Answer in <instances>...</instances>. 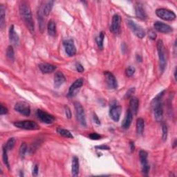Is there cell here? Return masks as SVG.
I'll return each instance as SVG.
<instances>
[{"label":"cell","instance_id":"cb8c5ba5","mask_svg":"<svg viewBox=\"0 0 177 177\" xmlns=\"http://www.w3.org/2000/svg\"><path fill=\"white\" fill-rule=\"evenodd\" d=\"M44 13H43V9L42 10L41 7L39 8L38 11V23H39V27H40V31L42 33L44 29Z\"/></svg>","mask_w":177,"mask_h":177},{"label":"cell","instance_id":"681fc988","mask_svg":"<svg viewBox=\"0 0 177 177\" xmlns=\"http://www.w3.org/2000/svg\"><path fill=\"white\" fill-rule=\"evenodd\" d=\"M174 79L176 80V68H175L174 70Z\"/></svg>","mask_w":177,"mask_h":177},{"label":"cell","instance_id":"e0dca14e","mask_svg":"<svg viewBox=\"0 0 177 177\" xmlns=\"http://www.w3.org/2000/svg\"><path fill=\"white\" fill-rule=\"evenodd\" d=\"M9 39L10 42L13 44L15 47H18L19 43V36L17 33L15 31L14 26L12 25L9 28Z\"/></svg>","mask_w":177,"mask_h":177},{"label":"cell","instance_id":"8992f818","mask_svg":"<svg viewBox=\"0 0 177 177\" xmlns=\"http://www.w3.org/2000/svg\"><path fill=\"white\" fill-rule=\"evenodd\" d=\"M127 24H128L129 28L132 30V31L134 33V34L135 35L136 37L140 39H143L145 38V31L140 25L137 24L135 22L132 20H127Z\"/></svg>","mask_w":177,"mask_h":177},{"label":"cell","instance_id":"277c9868","mask_svg":"<svg viewBox=\"0 0 177 177\" xmlns=\"http://www.w3.org/2000/svg\"><path fill=\"white\" fill-rule=\"evenodd\" d=\"M74 108L75 110V114H76L77 120L82 126L86 127L87 122L86 118H85V113L83 105L79 102L74 103Z\"/></svg>","mask_w":177,"mask_h":177},{"label":"cell","instance_id":"5b68a950","mask_svg":"<svg viewBox=\"0 0 177 177\" xmlns=\"http://www.w3.org/2000/svg\"><path fill=\"white\" fill-rule=\"evenodd\" d=\"M156 14L160 19L166 21H173L176 18V15L171 10L167 8H159L156 11Z\"/></svg>","mask_w":177,"mask_h":177},{"label":"cell","instance_id":"9a60e30c","mask_svg":"<svg viewBox=\"0 0 177 177\" xmlns=\"http://www.w3.org/2000/svg\"><path fill=\"white\" fill-rule=\"evenodd\" d=\"M154 27L156 31L162 33H171L173 31L172 28L169 25L160 22H155L154 24Z\"/></svg>","mask_w":177,"mask_h":177},{"label":"cell","instance_id":"74e56055","mask_svg":"<svg viewBox=\"0 0 177 177\" xmlns=\"http://www.w3.org/2000/svg\"><path fill=\"white\" fill-rule=\"evenodd\" d=\"M64 111H65V114H66V116L67 119H71V116H72V113H71V109L68 106H65L64 107Z\"/></svg>","mask_w":177,"mask_h":177},{"label":"cell","instance_id":"83f0119b","mask_svg":"<svg viewBox=\"0 0 177 177\" xmlns=\"http://www.w3.org/2000/svg\"><path fill=\"white\" fill-rule=\"evenodd\" d=\"M5 8L4 5H0V27L2 28H4L5 26Z\"/></svg>","mask_w":177,"mask_h":177},{"label":"cell","instance_id":"e575fe53","mask_svg":"<svg viewBox=\"0 0 177 177\" xmlns=\"http://www.w3.org/2000/svg\"><path fill=\"white\" fill-rule=\"evenodd\" d=\"M15 144V139H14V138H11V139H9L8 140V141L6 142L4 147L8 151H10L13 149Z\"/></svg>","mask_w":177,"mask_h":177},{"label":"cell","instance_id":"44dd1931","mask_svg":"<svg viewBox=\"0 0 177 177\" xmlns=\"http://www.w3.org/2000/svg\"><path fill=\"white\" fill-rule=\"evenodd\" d=\"M132 120H133V114L132 113V111L129 109L127 111L126 116L123 120V122L122 124L123 128L124 129H128L130 127L131 124H132Z\"/></svg>","mask_w":177,"mask_h":177},{"label":"cell","instance_id":"f1b7e54d","mask_svg":"<svg viewBox=\"0 0 177 177\" xmlns=\"http://www.w3.org/2000/svg\"><path fill=\"white\" fill-rule=\"evenodd\" d=\"M104 33L103 31L100 32L98 37L96 38V43L98 44V47L100 50H103L104 48Z\"/></svg>","mask_w":177,"mask_h":177},{"label":"cell","instance_id":"7bdbcfd3","mask_svg":"<svg viewBox=\"0 0 177 177\" xmlns=\"http://www.w3.org/2000/svg\"><path fill=\"white\" fill-rule=\"evenodd\" d=\"M7 113H8V109L6 107L3 106L2 104L1 109H0V114L2 116V115H4V114H6Z\"/></svg>","mask_w":177,"mask_h":177},{"label":"cell","instance_id":"836d02e7","mask_svg":"<svg viewBox=\"0 0 177 177\" xmlns=\"http://www.w3.org/2000/svg\"><path fill=\"white\" fill-rule=\"evenodd\" d=\"M8 151L6 149V147L4 146L3 147V160H4V163L5 164V165L7 167V168L10 169V164L8 161Z\"/></svg>","mask_w":177,"mask_h":177},{"label":"cell","instance_id":"7402d4cb","mask_svg":"<svg viewBox=\"0 0 177 177\" xmlns=\"http://www.w3.org/2000/svg\"><path fill=\"white\" fill-rule=\"evenodd\" d=\"M80 169V163L79 160L76 156H73L72 159V166H71V173L73 176H77L79 174Z\"/></svg>","mask_w":177,"mask_h":177},{"label":"cell","instance_id":"f907efd6","mask_svg":"<svg viewBox=\"0 0 177 177\" xmlns=\"http://www.w3.org/2000/svg\"><path fill=\"white\" fill-rule=\"evenodd\" d=\"M176 146V140H175L174 143V145H173V147H175Z\"/></svg>","mask_w":177,"mask_h":177},{"label":"cell","instance_id":"c3c4849f","mask_svg":"<svg viewBox=\"0 0 177 177\" xmlns=\"http://www.w3.org/2000/svg\"><path fill=\"white\" fill-rule=\"evenodd\" d=\"M136 59H137V60H138V62H142V58L140 57V55H138L137 56H136Z\"/></svg>","mask_w":177,"mask_h":177},{"label":"cell","instance_id":"30bf717a","mask_svg":"<svg viewBox=\"0 0 177 177\" xmlns=\"http://www.w3.org/2000/svg\"><path fill=\"white\" fill-rule=\"evenodd\" d=\"M121 17L118 14L114 15L112 18V22L110 27V31L115 35H119L120 33Z\"/></svg>","mask_w":177,"mask_h":177},{"label":"cell","instance_id":"7a4b0ae2","mask_svg":"<svg viewBox=\"0 0 177 177\" xmlns=\"http://www.w3.org/2000/svg\"><path fill=\"white\" fill-rule=\"evenodd\" d=\"M157 51H158L159 54V60L160 68L162 72H163L165 69L167 65V58L165 55V48L164 47V44L162 40H159L157 42Z\"/></svg>","mask_w":177,"mask_h":177},{"label":"cell","instance_id":"ab89813d","mask_svg":"<svg viewBox=\"0 0 177 177\" xmlns=\"http://www.w3.org/2000/svg\"><path fill=\"white\" fill-rule=\"evenodd\" d=\"M75 68H76V70L79 72V73H83V72H84V71L83 66L80 63H79V62L75 64Z\"/></svg>","mask_w":177,"mask_h":177},{"label":"cell","instance_id":"4dcf8cb0","mask_svg":"<svg viewBox=\"0 0 177 177\" xmlns=\"http://www.w3.org/2000/svg\"><path fill=\"white\" fill-rule=\"evenodd\" d=\"M6 57L11 62H13L15 60V52L13 47L11 45H10L6 50Z\"/></svg>","mask_w":177,"mask_h":177},{"label":"cell","instance_id":"f6af8a7d","mask_svg":"<svg viewBox=\"0 0 177 177\" xmlns=\"http://www.w3.org/2000/svg\"><path fill=\"white\" fill-rule=\"evenodd\" d=\"M149 37L151 40H155L156 38V33L154 31H150L149 32Z\"/></svg>","mask_w":177,"mask_h":177},{"label":"cell","instance_id":"6da1fadb","mask_svg":"<svg viewBox=\"0 0 177 177\" xmlns=\"http://www.w3.org/2000/svg\"><path fill=\"white\" fill-rule=\"evenodd\" d=\"M19 13L22 18L24 20L26 26H27L28 30L30 31L31 33H34L35 32V24L34 21L33 19V15L31 13V10L27 2H23L19 5Z\"/></svg>","mask_w":177,"mask_h":177},{"label":"cell","instance_id":"d6986e66","mask_svg":"<svg viewBox=\"0 0 177 177\" xmlns=\"http://www.w3.org/2000/svg\"><path fill=\"white\" fill-rule=\"evenodd\" d=\"M66 81V78L61 71H58L55 75L54 78V86L55 88H59Z\"/></svg>","mask_w":177,"mask_h":177},{"label":"cell","instance_id":"8d00e7d4","mask_svg":"<svg viewBox=\"0 0 177 177\" xmlns=\"http://www.w3.org/2000/svg\"><path fill=\"white\" fill-rule=\"evenodd\" d=\"M135 71H136L135 68H134V67L130 66V67H129L126 69L125 73H126V75L128 77H132V76H133V75H134V73H135Z\"/></svg>","mask_w":177,"mask_h":177},{"label":"cell","instance_id":"7dc6e473","mask_svg":"<svg viewBox=\"0 0 177 177\" xmlns=\"http://www.w3.org/2000/svg\"><path fill=\"white\" fill-rule=\"evenodd\" d=\"M130 149L132 152H134V149H135V145H134V142H130Z\"/></svg>","mask_w":177,"mask_h":177},{"label":"cell","instance_id":"9c48e42d","mask_svg":"<svg viewBox=\"0 0 177 177\" xmlns=\"http://www.w3.org/2000/svg\"><path fill=\"white\" fill-rule=\"evenodd\" d=\"M15 110L25 116H29L31 114V108L29 104L24 102H18L15 104Z\"/></svg>","mask_w":177,"mask_h":177},{"label":"cell","instance_id":"d4e9b609","mask_svg":"<svg viewBox=\"0 0 177 177\" xmlns=\"http://www.w3.org/2000/svg\"><path fill=\"white\" fill-rule=\"evenodd\" d=\"M47 30L48 33L50 36L54 37L56 35L57 30H56V24L53 20H50L48 23L47 26Z\"/></svg>","mask_w":177,"mask_h":177},{"label":"cell","instance_id":"52a82bcc","mask_svg":"<svg viewBox=\"0 0 177 177\" xmlns=\"http://www.w3.org/2000/svg\"><path fill=\"white\" fill-rule=\"evenodd\" d=\"M147 156H148V154L147 152L144 150L140 151L139 152V158L140 161L142 165V172L144 175H148V173L149 171L150 167L147 161Z\"/></svg>","mask_w":177,"mask_h":177},{"label":"cell","instance_id":"f35d334b","mask_svg":"<svg viewBox=\"0 0 177 177\" xmlns=\"http://www.w3.org/2000/svg\"><path fill=\"white\" fill-rule=\"evenodd\" d=\"M89 138H90V139H91V140H96L100 139L101 136L100 135V134H97V133H92V134H89Z\"/></svg>","mask_w":177,"mask_h":177},{"label":"cell","instance_id":"d590c367","mask_svg":"<svg viewBox=\"0 0 177 177\" xmlns=\"http://www.w3.org/2000/svg\"><path fill=\"white\" fill-rule=\"evenodd\" d=\"M162 139L163 140L165 141L168 139V126L165 123H163L162 124Z\"/></svg>","mask_w":177,"mask_h":177},{"label":"cell","instance_id":"2e32d148","mask_svg":"<svg viewBox=\"0 0 177 177\" xmlns=\"http://www.w3.org/2000/svg\"><path fill=\"white\" fill-rule=\"evenodd\" d=\"M154 107V114L155 120L157 122H161L163 117V109L161 103L155 104Z\"/></svg>","mask_w":177,"mask_h":177},{"label":"cell","instance_id":"ac0fdd59","mask_svg":"<svg viewBox=\"0 0 177 177\" xmlns=\"http://www.w3.org/2000/svg\"><path fill=\"white\" fill-rule=\"evenodd\" d=\"M135 13L137 18L142 20H145L147 19V13L143 8V4L140 3H136L135 6Z\"/></svg>","mask_w":177,"mask_h":177},{"label":"cell","instance_id":"ba28073f","mask_svg":"<svg viewBox=\"0 0 177 177\" xmlns=\"http://www.w3.org/2000/svg\"><path fill=\"white\" fill-rule=\"evenodd\" d=\"M122 107L117 103H114L111 105L109 109V116L114 121L119 122L120 118Z\"/></svg>","mask_w":177,"mask_h":177},{"label":"cell","instance_id":"484cf974","mask_svg":"<svg viewBox=\"0 0 177 177\" xmlns=\"http://www.w3.org/2000/svg\"><path fill=\"white\" fill-rule=\"evenodd\" d=\"M145 129V121L141 118L136 120V133L138 135H141Z\"/></svg>","mask_w":177,"mask_h":177},{"label":"cell","instance_id":"1f68e13d","mask_svg":"<svg viewBox=\"0 0 177 177\" xmlns=\"http://www.w3.org/2000/svg\"><path fill=\"white\" fill-rule=\"evenodd\" d=\"M27 152V145L26 143H22L20 145V147H19V156H20L21 159H24L26 153Z\"/></svg>","mask_w":177,"mask_h":177},{"label":"cell","instance_id":"4fadbf2b","mask_svg":"<svg viewBox=\"0 0 177 177\" xmlns=\"http://www.w3.org/2000/svg\"><path fill=\"white\" fill-rule=\"evenodd\" d=\"M104 76H105L106 83L109 88H113V89H116V88H117L118 87L117 80L114 74L111 73L109 71H104Z\"/></svg>","mask_w":177,"mask_h":177},{"label":"cell","instance_id":"7c38bea8","mask_svg":"<svg viewBox=\"0 0 177 177\" xmlns=\"http://www.w3.org/2000/svg\"><path fill=\"white\" fill-rule=\"evenodd\" d=\"M63 45L65 49V52L68 56H74L76 53V48L74 44V42L71 39L66 40L63 42Z\"/></svg>","mask_w":177,"mask_h":177},{"label":"cell","instance_id":"ee69618b","mask_svg":"<svg viewBox=\"0 0 177 177\" xmlns=\"http://www.w3.org/2000/svg\"><path fill=\"white\" fill-rule=\"evenodd\" d=\"M96 148L98 149H100V150H109L110 149V147L109 146L106 145L96 146Z\"/></svg>","mask_w":177,"mask_h":177},{"label":"cell","instance_id":"60d3db41","mask_svg":"<svg viewBox=\"0 0 177 177\" xmlns=\"http://www.w3.org/2000/svg\"><path fill=\"white\" fill-rule=\"evenodd\" d=\"M135 91V88H130L127 91V93L125 94V98H130L132 97V94Z\"/></svg>","mask_w":177,"mask_h":177},{"label":"cell","instance_id":"3957f363","mask_svg":"<svg viewBox=\"0 0 177 177\" xmlns=\"http://www.w3.org/2000/svg\"><path fill=\"white\" fill-rule=\"evenodd\" d=\"M13 124L19 129L25 130H36L40 129L38 124L32 120L17 121V122H15Z\"/></svg>","mask_w":177,"mask_h":177},{"label":"cell","instance_id":"5bb4252c","mask_svg":"<svg viewBox=\"0 0 177 177\" xmlns=\"http://www.w3.org/2000/svg\"><path fill=\"white\" fill-rule=\"evenodd\" d=\"M83 83H84V80L83 79H82V78H79V79L75 80L74 83L71 85L69 90H68V97L74 96L75 94L77 93V91L80 89V88L83 87Z\"/></svg>","mask_w":177,"mask_h":177},{"label":"cell","instance_id":"bcb514c9","mask_svg":"<svg viewBox=\"0 0 177 177\" xmlns=\"http://www.w3.org/2000/svg\"><path fill=\"white\" fill-rule=\"evenodd\" d=\"M93 119H94V121L95 123H96L97 124H100V119H98V117L97 116V115H96V114H94V115H93Z\"/></svg>","mask_w":177,"mask_h":177},{"label":"cell","instance_id":"8fae6325","mask_svg":"<svg viewBox=\"0 0 177 177\" xmlns=\"http://www.w3.org/2000/svg\"><path fill=\"white\" fill-rule=\"evenodd\" d=\"M37 116L42 122L46 124H51L55 120V118L53 116L42 109L37 110Z\"/></svg>","mask_w":177,"mask_h":177},{"label":"cell","instance_id":"4316f807","mask_svg":"<svg viewBox=\"0 0 177 177\" xmlns=\"http://www.w3.org/2000/svg\"><path fill=\"white\" fill-rule=\"evenodd\" d=\"M53 4H54L53 1H48L44 4L43 8V13L45 16H48L49 14H50L51 10L53 8Z\"/></svg>","mask_w":177,"mask_h":177},{"label":"cell","instance_id":"ffe728a7","mask_svg":"<svg viewBox=\"0 0 177 177\" xmlns=\"http://www.w3.org/2000/svg\"><path fill=\"white\" fill-rule=\"evenodd\" d=\"M39 68L43 73H50L53 72L57 67L55 65L48 63H41L39 64Z\"/></svg>","mask_w":177,"mask_h":177},{"label":"cell","instance_id":"f546056e","mask_svg":"<svg viewBox=\"0 0 177 177\" xmlns=\"http://www.w3.org/2000/svg\"><path fill=\"white\" fill-rule=\"evenodd\" d=\"M57 132L60 134V135L64 137L68 138V139H73V136L72 135V134L67 129L59 127V128L57 129Z\"/></svg>","mask_w":177,"mask_h":177},{"label":"cell","instance_id":"d6a6232c","mask_svg":"<svg viewBox=\"0 0 177 177\" xmlns=\"http://www.w3.org/2000/svg\"><path fill=\"white\" fill-rule=\"evenodd\" d=\"M165 90H163V91H161V92L159 93L158 95H157V96L154 98L153 100H152V107L154 106L155 104L161 102V99L163 98V97L164 96V94H165Z\"/></svg>","mask_w":177,"mask_h":177},{"label":"cell","instance_id":"603a6c76","mask_svg":"<svg viewBox=\"0 0 177 177\" xmlns=\"http://www.w3.org/2000/svg\"><path fill=\"white\" fill-rule=\"evenodd\" d=\"M139 100L136 97H132L131 98L130 102H129V110L132 111L133 114L136 115L138 110H139Z\"/></svg>","mask_w":177,"mask_h":177},{"label":"cell","instance_id":"b9f144b4","mask_svg":"<svg viewBox=\"0 0 177 177\" xmlns=\"http://www.w3.org/2000/svg\"><path fill=\"white\" fill-rule=\"evenodd\" d=\"M38 171H39L38 165H37V164H35V165H34L33 169V176H37L38 174Z\"/></svg>","mask_w":177,"mask_h":177}]
</instances>
